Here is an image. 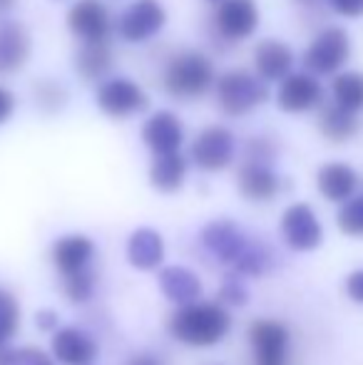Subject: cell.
Wrapping results in <instances>:
<instances>
[{
  "instance_id": "1",
  "label": "cell",
  "mask_w": 363,
  "mask_h": 365,
  "mask_svg": "<svg viewBox=\"0 0 363 365\" xmlns=\"http://www.w3.org/2000/svg\"><path fill=\"white\" fill-rule=\"evenodd\" d=\"M232 331V313L224 303L194 301L180 306L170 318V333L184 346L212 348Z\"/></svg>"
},
{
  "instance_id": "2",
  "label": "cell",
  "mask_w": 363,
  "mask_h": 365,
  "mask_svg": "<svg viewBox=\"0 0 363 365\" xmlns=\"http://www.w3.org/2000/svg\"><path fill=\"white\" fill-rule=\"evenodd\" d=\"M214 85V65L199 50H182L167 63L165 90L177 100H197Z\"/></svg>"
},
{
  "instance_id": "3",
  "label": "cell",
  "mask_w": 363,
  "mask_h": 365,
  "mask_svg": "<svg viewBox=\"0 0 363 365\" xmlns=\"http://www.w3.org/2000/svg\"><path fill=\"white\" fill-rule=\"evenodd\" d=\"M269 97L267 82L249 70H227L217 80V105L224 115L244 117Z\"/></svg>"
},
{
  "instance_id": "4",
  "label": "cell",
  "mask_w": 363,
  "mask_h": 365,
  "mask_svg": "<svg viewBox=\"0 0 363 365\" xmlns=\"http://www.w3.org/2000/svg\"><path fill=\"white\" fill-rule=\"evenodd\" d=\"M95 105L112 120H127V117L145 112L150 100L145 90L130 77H112L97 87Z\"/></svg>"
},
{
  "instance_id": "5",
  "label": "cell",
  "mask_w": 363,
  "mask_h": 365,
  "mask_svg": "<svg viewBox=\"0 0 363 365\" xmlns=\"http://www.w3.org/2000/svg\"><path fill=\"white\" fill-rule=\"evenodd\" d=\"M167 25V10L160 0H135L117 20V35L125 43H147Z\"/></svg>"
},
{
  "instance_id": "6",
  "label": "cell",
  "mask_w": 363,
  "mask_h": 365,
  "mask_svg": "<svg viewBox=\"0 0 363 365\" xmlns=\"http://www.w3.org/2000/svg\"><path fill=\"white\" fill-rule=\"evenodd\" d=\"M351 55L349 33L341 28H326L314 38L304 53V65L314 75H334L346 65Z\"/></svg>"
},
{
  "instance_id": "7",
  "label": "cell",
  "mask_w": 363,
  "mask_h": 365,
  "mask_svg": "<svg viewBox=\"0 0 363 365\" xmlns=\"http://www.w3.org/2000/svg\"><path fill=\"white\" fill-rule=\"evenodd\" d=\"M234 152H237V140L232 130L222 125L204 127L192 142V162L202 172H222L232 164Z\"/></svg>"
},
{
  "instance_id": "8",
  "label": "cell",
  "mask_w": 363,
  "mask_h": 365,
  "mask_svg": "<svg viewBox=\"0 0 363 365\" xmlns=\"http://www.w3.org/2000/svg\"><path fill=\"white\" fill-rule=\"evenodd\" d=\"M68 28L80 43H107L112 15L102 0H78L68 10Z\"/></svg>"
},
{
  "instance_id": "9",
  "label": "cell",
  "mask_w": 363,
  "mask_h": 365,
  "mask_svg": "<svg viewBox=\"0 0 363 365\" xmlns=\"http://www.w3.org/2000/svg\"><path fill=\"white\" fill-rule=\"evenodd\" d=\"M281 234L289 249L314 251L324 241V226L309 204H291L281 217Z\"/></svg>"
},
{
  "instance_id": "10",
  "label": "cell",
  "mask_w": 363,
  "mask_h": 365,
  "mask_svg": "<svg viewBox=\"0 0 363 365\" xmlns=\"http://www.w3.org/2000/svg\"><path fill=\"white\" fill-rule=\"evenodd\" d=\"M214 28L224 40H247L259 28L257 0H222L214 13Z\"/></svg>"
},
{
  "instance_id": "11",
  "label": "cell",
  "mask_w": 363,
  "mask_h": 365,
  "mask_svg": "<svg viewBox=\"0 0 363 365\" xmlns=\"http://www.w3.org/2000/svg\"><path fill=\"white\" fill-rule=\"evenodd\" d=\"M321 100H324V90H321L319 80L306 73H289L281 80L279 92H276V105L291 115L316 110Z\"/></svg>"
},
{
  "instance_id": "12",
  "label": "cell",
  "mask_w": 363,
  "mask_h": 365,
  "mask_svg": "<svg viewBox=\"0 0 363 365\" xmlns=\"http://www.w3.org/2000/svg\"><path fill=\"white\" fill-rule=\"evenodd\" d=\"M202 244L207 246L219 261H224V264H229V266H237V261L242 259L244 251L249 249L252 241L244 236V231L239 229L234 221L217 219L204 226Z\"/></svg>"
},
{
  "instance_id": "13",
  "label": "cell",
  "mask_w": 363,
  "mask_h": 365,
  "mask_svg": "<svg viewBox=\"0 0 363 365\" xmlns=\"http://www.w3.org/2000/svg\"><path fill=\"white\" fill-rule=\"evenodd\" d=\"M142 142L155 154L180 152L184 145V125L182 120L170 110H160L147 117L142 125Z\"/></svg>"
},
{
  "instance_id": "14",
  "label": "cell",
  "mask_w": 363,
  "mask_h": 365,
  "mask_svg": "<svg viewBox=\"0 0 363 365\" xmlns=\"http://www.w3.org/2000/svg\"><path fill=\"white\" fill-rule=\"evenodd\" d=\"M53 358L63 365H90L97 358V343L75 326H63L50 338Z\"/></svg>"
},
{
  "instance_id": "15",
  "label": "cell",
  "mask_w": 363,
  "mask_h": 365,
  "mask_svg": "<svg viewBox=\"0 0 363 365\" xmlns=\"http://www.w3.org/2000/svg\"><path fill=\"white\" fill-rule=\"evenodd\" d=\"M249 343L257 361H286L289 331L284 323L272 318H259L249 326Z\"/></svg>"
},
{
  "instance_id": "16",
  "label": "cell",
  "mask_w": 363,
  "mask_h": 365,
  "mask_svg": "<svg viewBox=\"0 0 363 365\" xmlns=\"http://www.w3.org/2000/svg\"><path fill=\"white\" fill-rule=\"evenodd\" d=\"M237 187L239 194L249 202H272L276 194L281 192V179L276 177V172L264 162H252L242 164L237 174Z\"/></svg>"
},
{
  "instance_id": "17",
  "label": "cell",
  "mask_w": 363,
  "mask_h": 365,
  "mask_svg": "<svg viewBox=\"0 0 363 365\" xmlns=\"http://www.w3.org/2000/svg\"><path fill=\"white\" fill-rule=\"evenodd\" d=\"M53 254L55 269L63 276H70L75 271H83L90 266L92 256H95V241L85 234H68L60 236L50 249Z\"/></svg>"
},
{
  "instance_id": "18",
  "label": "cell",
  "mask_w": 363,
  "mask_h": 365,
  "mask_svg": "<svg viewBox=\"0 0 363 365\" xmlns=\"http://www.w3.org/2000/svg\"><path fill=\"white\" fill-rule=\"evenodd\" d=\"M165 239L160 231L150 229V226L132 231L127 239V261L137 271H157L165 261Z\"/></svg>"
},
{
  "instance_id": "19",
  "label": "cell",
  "mask_w": 363,
  "mask_h": 365,
  "mask_svg": "<svg viewBox=\"0 0 363 365\" xmlns=\"http://www.w3.org/2000/svg\"><path fill=\"white\" fill-rule=\"evenodd\" d=\"M254 68L264 82H281L294 68V53L281 40H262L254 50Z\"/></svg>"
},
{
  "instance_id": "20",
  "label": "cell",
  "mask_w": 363,
  "mask_h": 365,
  "mask_svg": "<svg viewBox=\"0 0 363 365\" xmlns=\"http://www.w3.org/2000/svg\"><path fill=\"white\" fill-rule=\"evenodd\" d=\"M316 187L324 199L344 204L354 197L356 187H359V174L344 162H329L316 174Z\"/></svg>"
},
{
  "instance_id": "21",
  "label": "cell",
  "mask_w": 363,
  "mask_h": 365,
  "mask_svg": "<svg viewBox=\"0 0 363 365\" xmlns=\"http://www.w3.org/2000/svg\"><path fill=\"white\" fill-rule=\"evenodd\" d=\"M30 58V35L20 23L0 25V75H13Z\"/></svg>"
},
{
  "instance_id": "22",
  "label": "cell",
  "mask_w": 363,
  "mask_h": 365,
  "mask_svg": "<svg viewBox=\"0 0 363 365\" xmlns=\"http://www.w3.org/2000/svg\"><path fill=\"white\" fill-rule=\"evenodd\" d=\"M160 289L167 301H172L175 306H187V303L199 301L202 281L187 266H167L160 271Z\"/></svg>"
},
{
  "instance_id": "23",
  "label": "cell",
  "mask_w": 363,
  "mask_h": 365,
  "mask_svg": "<svg viewBox=\"0 0 363 365\" xmlns=\"http://www.w3.org/2000/svg\"><path fill=\"white\" fill-rule=\"evenodd\" d=\"M187 179V159L180 152L155 154L150 167V184L162 194H175L184 187Z\"/></svg>"
},
{
  "instance_id": "24",
  "label": "cell",
  "mask_w": 363,
  "mask_h": 365,
  "mask_svg": "<svg viewBox=\"0 0 363 365\" xmlns=\"http://www.w3.org/2000/svg\"><path fill=\"white\" fill-rule=\"evenodd\" d=\"M112 63H115V58H112V50L107 43H83V48L75 55V73L83 80L95 82L110 73Z\"/></svg>"
},
{
  "instance_id": "25",
  "label": "cell",
  "mask_w": 363,
  "mask_h": 365,
  "mask_svg": "<svg viewBox=\"0 0 363 365\" xmlns=\"http://www.w3.org/2000/svg\"><path fill=\"white\" fill-rule=\"evenodd\" d=\"M319 130L329 142L341 145L359 132V120H356V112L344 110L341 105H329L319 115Z\"/></svg>"
},
{
  "instance_id": "26",
  "label": "cell",
  "mask_w": 363,
  "mask_h": 365,
  "mask_svg": "<svg viewBox=\"0 0 363 365\" xmlns=\"http://www.w3.org/2000/svg\"><path fill=\"white\" fill-rule=\"evenodd\" d=\"M334 100L349 112L363 110V73H341L334 77Z\"/></svg>"
},
{
  "instance_id": "27",
  "label": "cell",
  "mask_w": 363,
  "mask_h": 365,
  "mask_svg": "<svg viewBox=\"0 0 363 365\" xmlns=\"http://www.w3.org/2000/svg\"><path fill=\"white\" fill-rule=\"evenodd\" d=\"M35 105L43 112H60L68 105V90L58 80H40L33 87Z\"/></svg>"
},
{
  "instance_id": "28",
  "label": "cell",
  "mask_w": 363,
  "mask_h": 365,
  "mask_svg": "<svg viewBox=\"0 0 363 365\" xmlns=\"http://www.w3.org/2000/svg\"><path fill=\"white\" fill-rule=\"evenodd\" d=\"M65 279V296H68V301L73 303H88L92 296H95V274H92V269L83 271H75V274L70 276H63Z\"/></svg>"
},
{
  "instance_id": "29",
  "label": "cell",
  "mask_w": 363,
  "mask_h": 365,
  "mask_svg": "<svg viewBox=\"0 0 363 365\" xmlns=\"http://www.w3.org/2000/svg\"><path fill=\"white\" fill-rule=\"evenodd\" d=\"M336 224L346 236L363 239V197H351L349 202H344Z\"/></svg>"
},
{
  "instance_id": "30",
  "label": "cell",
  "mask_w": 363,
  "mask_h": 365,
  "mask_svg": "<svg viewBox=\"0 0 363 365\" xmlns=\"http://www.w3.org/2000/svg\"><path fill=\"white\" fill-rule=\"evenodd\" d=\"M269 266H272V256H269V249L262 244H249V249L244 251V256L237 261V266H234V271H239V274H247V276H262L269 271Z\"/></svg>"
},
{
  "instance_id": "31",
  "label": "cell",
  "mask_w": 363,
  "mask_h": 365,
  "mask_svg": "<svg viewBox=\"0 0 363 365\" xmlns=\"http://www.w3.org/2000/svg\"><path fill=\"white\" fill-rule=\"evenodd\" d=\"M20 326V306L10 293L0 291V348L15 336Z\"/></svg>"
},
{
  "instance_id": "32",
  "label": "cell",
  "mask_w": 363,
  "mask_h": 365,
  "mask_svg": "<svg viewBox=\"0 0 363 365\" xmlns=\"http://www.w3.org/2000/svg\"><path fill=\"white\" fill-rule=\"evenodd\" d=\"M0 365H53V361L38 348H18V351L0 348Z\"/></svg>"
},
{
  "instance_id": "33",
  "label": "cell",
  "mask_w": 363,
  "mask_h": 365,
  "mask_svg": "<svg viewBox=\"0 0 363 365\" xmlns=\"http://www.w3.org/2000/svg\"><path fill=\"white\" fill-rule=\"evenodd\" d=\"M219 301H222L227 308H242V306H247L249 291H247L244 281L239 279L237 274L229 276V279L222 284V289H219Z\"/></svg>"
},
{
  "instance_id": "34",
  "label": "cell",
  "mask_w": 363,
  "mask_h": 365,
  "mask_svg": "<svg viewBox=\"0 0 363 365\" xmlns=\"http://www.w3.org/2000/svg\"><path fill=\"white\" fill-rule=\"evenodd\" d=\"M329 3L344 18H361L363 15V0H329Z\"/></svg>"
},
{
  "instance_id": "35",
  "label": "cell",
  "mask_w": 363,
  "mask_h": 365,
  "mask_svg": "<svg viewBox=\"0 0 363 365\" xmlns=\"http://www.w3.org/2000/svg\"><path fill=\"white\" fill-rule=\"evenodd\" d=\"M35 326H38V331H43V333H55L60 326L58 313L50 311V308H43V311L35 313Z\"/></svg>"
},
{
  "instance_id": "36",
  "label": "cell",
  "mask_w": 363,
  "mask_h": 365,
  "mask_svg": "<svg viewBox=\"0 0 363 365\" xmlns=\"http://www.w3.org/2000/svg\"><path fill=\"white\" fill-rule=\"evenodd\" d=\"M346 293H349L351 301L363 303V269L354 271V274L346 279Z\"/></svg>"
},
{
  "instance_id": "37",
  "label": "cell",
  "mask_w": 363,
  "mask_h": 365,
  "mask_svg": "<svg viewBox=\"0 0 363 365\" xmlns=\"http://www.w3.org/2000/svg\"><path fill=\"white\" fill-rule=\"evenodd\" d=\"M13 112H15V95L10 90H5V87H0V125H5L13 117Z\"/></svg>"
},
{
  "instance_id": "38",
  "label": "cell",
  "mask_w": 363,
  "mask_h": 365,
  "mask_svg": "<svg viewBox=\"0 0 363 365\" xmlns=\"http://www.w3.org/2000/svg\"><path fill=\"white\" fill-rule=\"evenodd\" d=\"M125 365H162V363L155 356H150V353H140V356H132Z\"/></svg>"
},
{
  "instance_id": "39",
  "label": "cell",
  "mask_w": 363,
  "mask_h": 365,
  "mask_svg": "<svg viewBox=\"0 0 363 365\" xmlns=\"http://www.w3.org/2000/svg\"><path fill=\"white\" fill-rule=\"evenodd\" d=\"M13 3H15V0H0V13H3V10L13 8Z\"/></svg>"
},
{
  "instance_id": "40",
  "label": "cell",
  "mask_w": 363,
  "mask_h": 365,
  "mask_svg": "<svg viewBox=\"0 0 363 365\" xmlns=\"http://www.w3.org/2000/svg\"><path fill=\"white\" fill-rule=\"evenodd\" d=\"M257 365H286V361H257Z\"/></svg>"
},
{
  "instance_id": "41",
  "label": "cell",
  "mask_w": 363,
  "mask_h": 365,
  "mask_svg": "<svg viewBox=\"0 0 363 365\" xmlns=\"http://www.w3.org/2000/svg\"><path fill=\"white\" fill-rule=\"evenodd\" d=\"M207 3H217V5H219V3H222V0H207Z\"/></svg>"
}]
</instances>
